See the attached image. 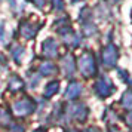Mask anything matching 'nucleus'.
<instances>
[{
	"label": "nucleus",
	"instance_id": "1",
	"mask_svg": "<svg viewBox=\"0 0 132 132\" xmlns=\"http://www.w3.org/2000/svg\"><path fill=\"white\" fill-rule=\"evenodd\" d=\"M79 70L82 73V76L86 79L94 77L96 74V62L95 56L90 51H86L82 54V56L79 58Z\"/></svg>",
	"mask_w": 132,
	"mask_h": 132
},
{
	"label": "nucleus",
	"instance_id": "2",
	"mask_svg": "<svg viewBox=\"0 0 132 132\" xmlns=\"http://www.w3.org/2000/svg\"><path fill=\"white\" fill-rule=\"evenodd\" d=\"M34 108H36V104L31 98H21L12 104V111L18 117H25V116L31 114L34 111Z\"/></svg>",
	"mask_w": 132,
	"mask_h": 132
},
{
	"label": "nucleus",
	"instance_id": "3",
	"mask_svg": "<svg viewBox=\"0 0 132 132\" xmlns=\"http://www.w3.org/2000/svg\"><path fill=\"white\" fill-rule=\"evenodd\" d=\"M94 90H95V94L100 98H107L116 90V88H114L113 82L107 76H101L94 85Z\"/></svg>",
	"mask_w": 132,
	"mask_h": 132
},
{
	"label": "nucleus",
	"instance_id": "4",
	"mask_svg": "<svg viewBox=\"0 0 132 132\" xmlns=\"http://www.w3.org/2000/svg\"><path fill=\"white\" fill-rule=\"evenodd\" d=\"M101 58H102V64L104 67L107 68H113L116 65V62L119 60V49L116 48L114 45H107L105 48L102 49V54H101Z\"/></svg>",
	"mask_w": 132,
	"mask_h": 132
},
{
	"label": "nucleus",
	"instance_id": "5",
	"mask_svg": "<svg viewBox=\"0 0 132 132\" xmlns=\"http://www.w3.org/2000/svg\"><path fill=\"white\" fill-rule=\"evenodd\" d=\"M68 111L73 119L79 120V122H83L88 117V107L85 104H73V105H70Z\"/></svg>",
	"mask_w": 132,
	"mask_h": 132
},
{
	"label": "nucleus",
	"instance_id": "6",
	"mask_svg": "<svg viewBox=\"0 0 132 132\" xmlns=\"http://www.w3.org/2000/svg\"><path fill=\"white\" fill-rule=\"evenodd\" d=\"M43 48V55L46 58H55L58 55V43L54 39H46L42 45Z\"/></svg>",
	"mask_w": 132,
	"mask_h": 132
},
{
	"label": "nucleus",
	"instance_id": "7",
	"mask_svg": "<svg viewBox=\"0 0 132 132\" xmlns=\"http://www.w3.org/2000/svg\"><path fill=\"white\" fill-rule=\"evenodd\" d=\"M39 28H40V25H36V24H33V22H24L19 27V33H21V36L24 37V39L30 40V39H33L37 34Z\"/></svg>",
	"mask_w": 132,
	"mask_h": 132
},
{
	"label": "nucleus",
	"instance_id": "8",
	"mask_svg": "<svg viewBox=\"0 0 132 132\" xmlns=\"http://www.w3.org/2000/svg\"><path fill=\"white\" fill-rule=\"evenodd\" d=\"M82 85L79 82H71V83L67 86V90H65V98L67 100H76L80 94H82Z\"/></svg>",
	"mask_w": 132,
	"mask_h": 132
},
{
	"label": "nucleus",
	"instance_id": "9",
	"mask_svg": "<svg viewBox=\"0 0 132 132\" xmlns=\"http://www.w3.org/2000/svg\"><path fill=\"white\" fill-rule=\"evenodd\" d=\"M61 68H62V71L65 74L67 77H70L74 74V60H73L71 55H67L62 58L61 61Z\"/></svg>",
	"mask_w": 132,
	"mask_h": 132
},
{
	"label": "nucleus",
	"instance_id": "10",
	"mask_svg": "<svg viewBox=\"0 0 132 132\" xmlns=\"http://www.w3.org/2000/svg\"><path fill=\"white\" fill-rule=\"evenodd\" d=\"M39 71H40V74H42V76H52V74H55V73H56V67H55L52 62L45 61V62H42V64H40V67H39Z\"/></svg>",
	"mask_w": 132,
	"mask_h": 132
},
{
	"label": "nucleus",
	"instance_id": "11",
	"mask_svg": "<svg viewBox=\"0 0 132 132\" xmlns=\"http://www.w3.org/2000/svg\"><path fill=\"white\" fill-rule=\"evenodd\" d=\"M58 90H60V82H58V80H54V82H51V83L46 85L43 95L46 96V98H51V96H54Z\"/></svg>",
	"mask_w": 132,
	"mask_h": 132
},
{
	"label": "nucleus",
	"instance_id": "12",
	"mask_svg": "<svg viewBox=\"0 0 132 132\" xmlns=\"http://www.w3.org/2000/svg\"><path fill=\"white\" fill-rule=\"evenodd\" d=\"M120 104H122V107L128 108V110H132V89H128L125 94L122 95Z\"/></svg>",
	"mask_w": 132,
	"mask_h": 132
},
{
	"label": "nucleus",
	"instance_id": "13",
	"mask_svg": "<svg viewBox=\"0 0 132 132\" xmlns=\"http://www.w3.org/2000/svg\"><path fill=\"white\" fill-rule=\"evenodd\" d=\"M22 86H24V82H22L18 76H13V77L9 80V89L13 90V92H15V90L22 89Z\"/></svg>",
	"mask_w": 132,
	"mask_h": 132
},
{
	"label": "nucleus",
	"instance_id": "14",
	"mask_svg": "<svg viewBox=\"0 0 132 132\" xmlns=\"http://www.w3.org/2000/svg\"><path fill=\"white\" fill-rule=\"evenodd\" d=\"M11 123V114L6 110L0 108V125H9Z\"/></svg>",
	"mask_w": 132,
	"mask_h": 132
},
{
	"label": "nucleus",
	"instance_id": "15",
	"mask_svg": "<svg viewBox=\"0 0 132 132\" xmlns=\"http://www.w3.org/2000/svg\"><path fill=\"white\" fill-rule=\"evenodd\" d=\"M12 55H13V58H15V61L19 62L21 61V56L24 55V48L22 46H15V49L12 51Z\"/></svg>",
	"mask_w": 132,
	"mask_h": 132
},
{
	"label": "nucleus",
	"instance_id": "16",
	"mask_svg": "<svg viewBox=\"0 0 132 132\" xmlns=\"http://www.w3.org/2000/svg\"><path fill=\"white\" fill-rule=\"evenodd\" d=\"M52 7L55 11H62L64 9V0H52Z\"/></svg>",
	"mask_w": 132,
	"mask_h": 132
},
{
	"label": "nucleus",
	"instance_id": "17",
	"mask_svg": "<svg viewBox=\"0 0 132 132\" xmlns=\"http://www.w3.org/2000/svg\"><path fill=\"white\" fill-rule=\"evenodd\" d=\"M9 132H24V126L18 125V123H12L9 128Z\"/></svg>",
	"mask_w": 132,
	"mask_h": 132
},
{
	"label": "nucleus",
	"instance_id": "18",
	"mask_svg": "<svg viewBox=\"0 0 132 132\" xmlns=\"http://www.w3.org/2000/svg\"><path fill=\"white\" fill-rule=\"evenodd\" d=\"M123 120H125V123H126V125H128V126H131V128H132V111H128V113L125 114Z\"/></svg>",
	"mask_w": 132,
	"mask_h": 132
},
{
	"label": "nucleus",
	"instance_id": "19",
	"mask_svg": "<svg viewBox=\"0 0 132 132\" xmlns=\"http://www.w3.org/2000/svg\"><path fill=\"white\" fill-rule=\"evenodd\" d=\"M31 2H33L37 7H43L45 6V3H46V0H31Z\"/></svg>",
	"mask_w": 132,
	"mask_h": 132
},
{
	"label": "nucleus",
	"instance_id": "20",
	"mask_svg": "<svg viewBox=\"0 0 132 132\" xmlns=\"http://www.w3.org/2000/svg\"><path fill=\"white\" fill-rule=\"evenodd\" d=\"M83 132H100V129H98V128H88V129L83 131Z\"/></svg>",
	"mask_w": 132,
	"mask_h": 132
},
{
	"label": "nucleus",
	"instance_id": "21",
	"mask_svg": "<svg viewBox=\"0 0 132 132\" xmlns=\"http://www.w3.org/2000/svg\"><path fill=\"white\" fill-rule=\"evenodd\" d=\"M34 132H46V131H45L43 128H39V129H36V131H34Z\"/></svg>",
	"mask_w": 132,
	"mask_h": 132
},
{
	"label": "nucleus",
	"instance_id": "22",
	"mask_svg": "<svg viewBox=\"0 0 132 132\" xmlns=\"http://www.w3.org/2000/svg\"><path fill=\"white\" fill-rule=\"evenodd\" d=\"M110 132H119V131H117L116 128H110Z\"/></svg>",
	"mask_w": 132,
	"mask_h": 132
},
{
	"label": "nucleus",
	"instance_id": "23",
	"mask_svg": "<svg viewBox=\"0 0 132 132\" xmlns=\"http://www.w3.org/2000/svg\"><path fill=\"white\" fill-rule=\"evenodd\" d=\"M73 3H77V2H80V0H71Z\"/></svg>",
	"mask_w": 132,
	"mask_h": 132
},
{
	"label": "nucleus",
	"instance_id": "24",
	"mask_svg": "<svg viewBox=\"0 0 132 132\" xmlns=\"http://www.w3.org/2000/svg\"><path fill=\"white\" fill-rule=\"evenodd\" d=\"M110 2H111V3H116V2H119V0H110Z\"/></svg>",
	"mask_w": 132,
	"mask_h": 132
}]
</instances>
